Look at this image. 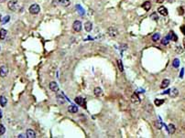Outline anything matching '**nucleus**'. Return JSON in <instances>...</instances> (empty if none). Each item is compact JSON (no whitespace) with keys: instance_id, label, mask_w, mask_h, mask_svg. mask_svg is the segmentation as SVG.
Returning a JSON list of instances; mask_svg holds the SVG:
<instances>
[{"instance_id":"obj_1","label":"nucleus","mask_w":185,"mask_h":138,"mask_svg":"<svg viewBox=\"0 0 185 138\" xmlns=\"http://www.w3.org/2000/svg\"><path fill=\"white\" fill-rule=\"evenodd\" d=\"M7 7H8V8H9L10 10H12V11H18L19 8H20L18 3L16 0H11V1H9L8 4H7Z\"/></svg>"},{"instance_id":"obj_2","label":"nucleus","mask_w":185,"mask_h":138,"mask_svg":"<svg viewBox=\"0 0 185 138\" xmlns=\"http://www.w3.org/2000/svg\"><path fill=\"white\" fill-rule=\"evenodd\" d=\"M28 11H29V13L32 15H38L40 13V11H41V7L39 5H37V4H33V5H31L29 8H28Z\"/></svg>"},{"instance_id":"obj_3","label":"nucleus","mask_w":185,"mask_h":138,"mask_svg":"<svg viewBox=\"0 0 185 138\" xmlns=\"http://www.w3.org/2000/svg\"><path fill=\"white\" fill-rule=\"evenodd\" d=\"M107 34L109 35L111 38H117L118 36V31L117 28H115L114 27H110L107 29Z\"/></svg>"},{"instance_id":"obj_4","label":"nucleus","mask_w":185,"mask_h":138,"mask_svg":"<svg viewBox=\"0 0 185 138\" xmlns=\"http://www.w3.org/2000/svg\"><path fill=\"white\" fill-rule=\"evenodd\" d=\"M72 28H73V30L76 31V32H80L82 30V23H81V21L79 20L74 21L73 24H72Z\"/></svg>"},{"instance_id":"obj_5","label":"nucleus","mask_w":185,"mask_h":138,"mask_svg":"<svg viewBox=\"0 0 185 138\" xmlns=\"http://www.w3.org/2000/svg\"><path fill=\"white\" fill-rule=\"evenodd\" d=\"M74 101H75V103L78 105L82 106L83 108H86V102H85V100L83 98H82V97H76L74 99Z\"/></svg>"},{"instance_id":"obj_6","label":"nucleus","mask_w":185,"mask_h":138,"mask_svg":"<svg viewBox=\"0 0 185 138\" xmlns=\"http://www.w3.org/2000/svg\"><path fill=\"white\" fill-rule=\"evenodd\" d=\"M130 101L133 104H140V98H139V96L137 95V93H133V94L131 95Z\"/></svg>"},{"instance_id":"obj_7","label":"nucleus","mask_w":185,"mask_h":138,"mask_svg":"<svg viewBox=\"0 0 185 138\" xmlns=\"http://www.w3.org/2000/svg\"><path fill=\"white\" fill-rule=\"evenodd\" d=\"M8 74V68L6 65H3L0 67V76L1 77H6Z\"/></svg>"},{"instance_id":"obj_8","label":"nucleus","mask_w":185,"mask_h":138,"mask_svg":"<svg viewBox=\"0 0 185 138\" xmlns=\"http://www.w3.org/2000/svg\"><path fill=\"white\" fill-rule=\"evenodd\" d=\"M49 86H50V89L52 91H54V92H57L59 91V86H58V84L55 82H50V84H49Z\"/></svg>"},{"instance_id":"obj_9","label":"nucleus","mask_w":185,"mask_h":138,"mask_svg":"<svg viewBox=\"0 0 185 138\" xmlns=\"http://www.w3.org/2000/svg\"><path fill=\"white\" fill-rule=\"evenodd\" d=\"M158 12L160 15H161V16H164V17L168 16V9H167V8H166L165 7H163V6H161V7H158Z\"/></svg>"},{"instance_id":"obj_10","label":"nucleus","mask_w":185,"mask_h":138,"mask_svg":"<svg viewBox=\"0 0 185 138\" xmlns=\"http://www.w3.org/2000/svg\"><path fill=\"white\" fill-rule=\"evenodd\" d=\"M94 93L96 97H100L103 95V90L100 88V87H96L95 91H94Z\"/></svg>"},{"instance_id":"obj_11","label":"nucleus","mask_w":185,"mask_h":138,"mask_svg":"<svg viewBox=\"0 0 185 138\" xmlns=\"http://www.w3.org/2000/svg\"><path fill=\"white\" fill-rule=\"evenodd\" d=\"M84 28H85L86 31L90 32V31L93 29V24H92V22H90V21L85 22V24H84Z\"/></svg>"},{"instance_id":"obj_12","label":"nucleus","mask_w":185,"mask_h":138,"mask_svg":"<svg viewBox=\"0 0 185 138\" xmlns=\"http://www.w3.org/2000/svg\"><path fill=\"white\" fill-rule=\"evenodd\" d=\"M169 85H170V80L164 79V80L162 81L161 84H160V88H161V89H165V88H167Z\"/></svg>"},{"instance_id":"obj_13","label":"nucleus","mask_w":185,"mask_h":138,"mask_svg":"<svg viewBox=\"0 0 185 138\" xmlns=\"http://www.w3.org/2000/svg\"><path fill=\"white\" fill-rule=\"evenodd\" d=\"M27 137L28 138H35L36 137V134H35V132L33 130H31V129H27Z\"/></svg>"},{"instance_id":"obj_14","label":"nucleus","mask_w":185,"mask_h":138,"mask_svg":"<svg viewBox=\"0 0 185 138\" xmlns=\"http://www.w3.org/2000/svg\"><path fill=\"white\" fill-rule=\"evenodd\" d=\"M68 112L71 113H76L78 112V107H76L74 105H70L68 107Z\"/></svg>"},{"instance_id":"obj_15","label":"nucleus","mask_w":185,"mask_h":138,"mask_svg":"<svg viewBox=\"0 0 185 138\" xmlns=\"http://www.w3.org/2000/svg\"><path fill=\"white\" fill-rule=\"evenodd\" d=\"M7 31L6 29H4V28L0 29V39H1V40L5 39L6 37H7Z\"/></svg>"},{"instance_id":"obj_16","label":"nucleus","mask_w":185,"mask_h":138,"mask_svg":"<svg viewBox=\"0 0 185 138\" xmlns=\"http://www.w3.org/2000/svg\"><path fill=\"white\" fill-rule=\"evenodd\" d=\"M142 7L144 8L146 11H149V10L150 9V7H151V3L149 2V1H146V2H144V3H143Z\"/></svg>"},{"instance_id":"obj_17","label":"nucleus","mask_w":185,"mask_h":138,"mask_svg":"<svg viewBox=\"0 0 185 138\" xmlns=\"http://www.w3.org/2000/svg\"><path fill=\"white\" fill-rule=\"evenodd\" d=\"M7 104V100L5 96H0V105L2 107H5Z\"/></svg>"},{"instance_id":"obj_18","label":"nucleus","mask_w":185,"mask_h":138,"mask_svg":"<svg viewBox=\"0 0 185 138\" xmlns=\"http://www.w3.org/2000/svg\"><path fill=\"white\" fill-rule=\"evenodd\" d=\"M57 102L59 103L60 104H64L66 103V101H65V99H64V97L62 96V95H57Z\"/></svg>"},{"instance_id":"obj_19","label":"nucleus","mask_w":185,"mask_h":138,"mask_svg":"<svg viewBox=\"0 0 185 138\" xmlns=\"http://www.w3.org/2000/svg\"><path fill=\"white\" fill-rule=\"evenodd\" d=\"M178 95H179L178 89H176V88H173V89L171 91V97H172V98H175V97H177Z\"/></svg>"},{"instance_id":"obj_20","label":"nucleus","mask_w":185,"mask_h":138,"mask_svg":"<svg viewBox=\"0 0 185 138\" xmlns=\"http://www.w3.org/2000/svg\"><path fill=\"white\" fill-rule=\"evenodd\" d=\"M169 35H170V38H171V40H173V41H177V40H178V37H177V35L175 34L173 31H171Z\"/></svg>"},{"instance_id":"obj_21","label":"nucleus","mask_w":185,"mask_h":138,"mask_svg":"<svg viewBox=\"0 0 185 138\" xmlns=\"http://www.w3.org/2000/svg\"><path fill=\"white\" fill-rule=\"evenodd\" d=\"M164 100L163 99H156L155 101H154V104L156 106H160V105H162V104H164Z\"/></svg>"},{"instance_id":"obj_22","label":"nucleus","mask_w":185,"mask_h":138,"mask_svg":"<svg viewBox=\"0 0 185 138\" xmlns=\"http://www.w3.org/2000/svg\"><path fill=\"white\" fill-rule=\"evenodd\" d=\"M171 39V38H170V35H168L167 37H165L162 39V40H161V44L162 45H168L169 44V40Z\"/></svg>"},{"instance_id":"obj_23","label":"nucleus","mask_w":185,"mask_h":138,"mask_svg":"<svg viewBox=\"0 0 185 138\" xmlns=\"http://www.w3.org/2000/svg\"><path fill=\"white\" fill-rule=\"evenodd\" d=\"M168 129H169V132H170V134H174V133H175V130H176V128H175V125H173L172 124H169V126H168Z\"/></svg>"},{"instance_id":"obj_24","label":"nucleus","mask_w":185,"mask_h":138,"mask_svg":"<svg viewBox=\"0 0 185 138\" xmlns=\"http://www.w3.org/2000/svg\"><path fill=\"white\" fill-rule=\"evenodd\" d=\"M59 2L62 4L63 7H69L70 4H71L70 0H59Z\"/></svg>"},{"instance_id":"obj_25","label":"nucleus","mask_w":185,"mask_h":138,"mask_svg":"<svg viewBox=\"0 0 185 138\" xmlns=\"http://www.w3.org/2000/svg\"><path fill=\"white\" fill-rule=\"evenodd\" d=\"M160 39V34L159 33H155V34L152 36V40L153 41H158V39Z\"/></svg>"},{"instance_id":"obj_26","label":"nucleus","mask_w":185,"mask_h":138,"mask_svg":"<svg viewBox=\"0 0 185 138\" xmlns=\"http://www.w3.org/2000/svg\"><path fill=\"white\" fill-rule=\"evenodd\" d=\"M117 65H118L119 70H120V71H123L124 67H123V64H122V60H117Z\"/></svg>"},{"instance_id":"obj_27","label":"nucleus","mask_w":185,"mask_h":138,"mask_svg":"<svg viewBox=\"0 0 185 138\" xmlns=\"http://www.w3.org/2000/svg\"><path fill=\"white\" fill-rule=\"evenodd\" d=\"M6 133V127L3 124H0V135H3Z\"/></svg>"},{"instance_id":"obj_28","label":"nucleus","mask_w":185,"mask_h":138,"mask_svg":"<svg viewBox=\"0 0 185 138\" xmlns=\"http://www.w3.org/2000/svg\"><path fill=\"white\" fill-rule=\"evenodd\" d=\"M172 65H173V67H174V68H178L179 66H180V60H179L178 59H175V60H173Z\"/></svg>"},{"instance_id":"obj_29","label":"nucleus","mask_w":185,"mask_h":138,"mask_svg":"<svg viewBox=\"0 0 185 138\" xmlns=\"http://www.w3.org/2000/svg\"><path fill=\"white\" fill-rule=\"evenodd\" d=\"M183 50H184L183 48H182V47H180V46H178V47L176 48V52L179 53V54H180V53H182V52H183Z\"/></svg>"},{"instance_id":"obj_30","label":"nucleus","mask_w":185,"mask_h":138,"mask_svg":"<svg viewBox=\"0 0 185 138\" xmlns=\"http://www.w3.org/2000/svg\"><path fill=\"white\" fill-rule=\"evenodd\" d=\"M178 11H179V15H180V16H182V15L184 14V9H183V7H179Z\"/></svg>"},{"instance_id":"obj_31","label":"nucleus","mask_w":185,"mask_h":138,"mask_svg":"<svg viewBox=\"0 0 185 138\" xmlns=\"http://www.w3.org/2000/svg\"><path fill=\"white\" fill-rule=\"evenodd\" d=\"M180 31L182 32V34L185 35V25H182V26L180 28Z\"/></svg>"},{"instance_id":"obj_32","label":"nucleus","mask_w":185,"mask_h":138,"mask_svg":"<svg viewBox=\"0 0 185 138\" xmlns=\"http://www.w3.org/2000/svg\"><path fill=\"white\" fill-rule=\"evenodd\" d=\"M151 17H154V18H155L154 20H158V17H156V13H154V14H152V15H151Z\"/></svg>"},{"instance_id":"obj_33","label":"nucleus","mask_w":185,"mask_h":138,"mask_svg":"<svg viewBox=\"0 0 185 138\" xmlns=\"http://www.w3.org/2000/svg\"><path fill=\"white\" fill-rule=\"evenodd\" d=\"M156 2H157L158 4H161V3L164 2V0H156Z\"/></svg>"},{"instance_id":"obj_34","label":"nucleus","mask_w":185,"mask_h":138,"mask_svg":"<svg viewBox=\"0 0 185 138\" xmlns=\"http://www.w3.org/2000/svg\"><path fill=\"white\" fill-rule=\"evenodd\" d=\"M2 118V112H1V110H0V119Z\"/></svg>"},{"instance_id":"obj_35","label":"nucleus","mask_w":185,"mask_h":138,"mask_svg":"<svg viewBox=\"0 0 185 138\" xmlns=\"http://www.w3.org/2000/svg\"><path fill=\"white\" fill-rule=\"evenodd\" d=\"M6 0H0V3H3V2H5Z\"/></svg>"}]
</instances>
